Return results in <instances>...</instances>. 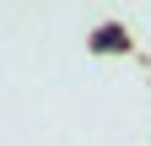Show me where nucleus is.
Masks as SVG:
<instances>
[{"label":"nucleus","mask_w":151,"mask_h":146,"mask_svg":"<svg viewBox=\"0 0 151 146\" xmlns=\"http://www.w3.org/2000/svg\"><path fill=\"white\" fill-rule=\"evenodd\" d=\"M92 49H124V33L108 27V33H97V38H92Z\"/></svg>","instance_id":"obj_1"}]
</instances>
